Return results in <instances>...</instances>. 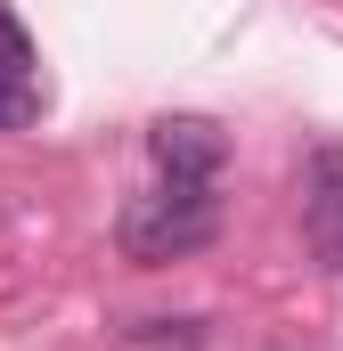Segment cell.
Wrapping results in <instances>:
<instances>
[{
    "label": "cell",
    "mask_w": 343,
    "mask_h": 351,
    "mask_svg": "<svg viewBox=\"0 0 343 351\" xmlns=\"http://www.w3.org/2000/svg\"><path fill=\"white\" fill-rule=\"evenodd\" d=\"M123 254L139 269H164V262H188V254H204L213 237H221V204H213V188L204 180H164L156 196H131L123 204Z\"/></svg>",
    "instance_id": "cell-1"
},
{
    "label": "cell",
    "mask_w": 343,
    "mask_h": 351,
    "mask_svg": "<svg viewBox=\"0 0 343 351\" xmlns=\"http://www.w3.org/2000/svg\"><path fill=\"white\" fill-rule=\"evenodd\" d=\"M147 147H156L164 180H213L229 164V139H221V123H204V114H164V123L147 131Z\"/></svg>",
    "instance_id": "cell-2"
},
{
    "label": "cell",
    "mask_w": 343,
    "mask_h": 351,
    "mask_svg": "<svg viewBox=\"0 0 343 351\" xmlns=\"http://www.w3.org/2000/svg\"><path fill=\"white\" fill-rule=\"evenodd\" d=\"M25 123H41V90L25 74H0V131H25Z\"/></svg>",
    "instance_id": "cell-3"
},
{
    "label": "cell",
    "mask_w": 343,
    "mask_h": 351,
    "mask_svg": "<svg viewBox=\"0 0 343 351\" xmlns=\"http://www.w3.org/2000/svg\"><path fill=\"white\" fill-rule=\"evenodd\" d=\"M311 237L343 262V180H335V188H319V204H311Z\"/></svg>",
    "instance_id": "cell-4"
},
{
    "label": "cell",
    "mask_w": 343,
    "mask_h": 351,
    "mask_svg": "<svg viewBox=\"0 0 343 351\" xmlns=\"http://www.w3.org/2000/svg\"><path fill=\"white\" fill-rule=\"evenodd\" d=\"M25 66H33V33H25L16 8L0 0V74H25Z\"/></svg>",
    "instance_id": "cell-5"
}]
</instances>
